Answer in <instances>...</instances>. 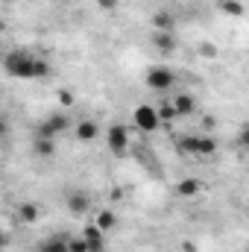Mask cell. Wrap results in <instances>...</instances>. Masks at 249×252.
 Listing matches in <instances>:
<instances>
[{
	"instance_id": "1",
	"label": "cell",
	"mask_w": 249,
	"mask_h": 252,
	"mask_svg": "<svg viewBox=\"0 0 249 252\" xmlns=\"http://www.w3.org/2000/svg\"><path fill=\"white\" fill-rule=\"evenodd\" d=\"M3 70L12 79H47L50 76V62L30 53V50H9L3 56Z\"/></svg>"
},
{
	"instance_id": "2",
	"label": "cell",
	"mask_w": 249,
	"mask_h": 252,
	"mask_svg": "<svg viewBox=\"0 0 249 252\" xmlns=\"http://www.w3.org/2000/svg\"><path fill=\"white\" fill-rule=\"evenodd\" d=\"M176 150L182 156H193V158H208L217 153V141L211 135H179L176 138Z\"/></svg>"
},
{
	"instance_id": "3",
	"label": "cell",
	"mask_w": 249,
	"mask_h": 252,
	"mask_svg": "<svg viewBox=\"0 0 249 252\" xmlns=\"http://www.w3.org/2000/svg\"><path fill=\"white\" fill-rule=\"evenodd\" d=\"M161 115H158V109L156 106H150V103H141V106H135L132 109V126L138 129V132H156V129H161Z\"/></svg>"
},
{
	"instance_id": "4",
	"label": "cell",
	"mask_w": 249,
	"mask_h": 252,
	"mask_svg": "<svg viewBox=\"0 0 249 252\" xmlns=\"http://www.w3.org/2000/svg\"><path fill=\"white\" fill-rule=\"evenodd\" d=\"M129 144H132V138H129V126L112 124L109 129H106V147H109L112 156L124 158L126 153H129Z\"/></svg>"
},
{
	"instance_id": "5",
	"label": "cell",
	"mask_w": 249,
	"mask_h": 252,
	"mask_svg": "<svg viewBox=\"0 0 249 252\" xmlns=\"http://www.w3.org/2000/svg\"><path fill=\"white\" fill-rule=\"evenodd\" d=\"M70 129V118L67 115H62V112H53V115H47L41 124H38V132H35V138H59V135H64Z\"/></svg>"
},
{
	"instance_id": "6",
	"label": "cell",
	"mask_w": 249,
	"mask_h": 252,
	"mask_svg": "<svg viewBox=\"0 0 249 252\" xmlns=\"http://www.w3.org/2000/svg\"><path fill=\"white\" fill-rule=\"evenodd\" d=\"M144 82H147V88H153V91H167V88H173L176 73H173L170 67H164V64H156V67L147 70Z\"/></svg>"
},
{
	"instance_id": "7",
	"label": "cell",
	"mask_w": 249,
	"mask_h": 252,
	"mask_svg": "<svg viewBox=\"0 0 249 252\" xmlns=\"http://www.w3.org/2000/svg\"><path fill=\"white\" fill-rule=\"evenodd\" d=\"M167 106H170L173 118H187V115H193V109H196V100H193V94L179 91L173 100H167Z\"/></svg>"
},
{
	"instance_id": "8",
	"label": "cell",
	"mask_w": 249,
	"mask_h": 252,
	"mask_svg": "<svg viewBox=\"0 0 249 252\" xmlns=\"http://www.w3.org/2000/svg\"><path fill=\"white\" fill-rule=\"evenodd\" d=\"M82 241H85V250L88 252H106V247H109V244H106V232L97 229L94 223L82 229Z\"/></svg>"
},
{
	"instance_id": "9",
	"label": "cell",
	"mask_w": 249,
	"mask_h": 252,
	"mask_svg": "<svg viewBox=\"0 0 249 252\" xmlns=\"http://www.w3.org/2000/svg\"><path fill=\"white\" fill-rule=\"evenodd\" d=\"M64 202H67V211H70V214H76V217H85V214H88V208H91V196H85L82 190L67 193V196H64Z\"/></svg>"
},
{
	"instance_id": "10",
	"label": "cell",
	"mask_w": 249,
	"mask_h": 252,
	"mask_svg": "<svg viewBox=\"0 0 249 252\" xmlns=\"http://www.w3.org/2000/svg\"><path fill=\"white\" fill-rule=\"evenodd\" d=\"M38 217H41L38 202H21V205L15 208V220H18L21 226H32V223H38Z\"/></svg>"
},
{
	"instance_id": "11",
	"label": "cell",
	"mask_w": 249,
	"mask_h": 252,
	"mask_svg": "<svg viewBox=\"0 0 249 252\" xmlns=\"http://www.w3.org/2000/svg\"><path fill=\"white\" fill-rule=\"evenodd\" d=\"M35 252H67V235L56 232V235L44 238V241L35 247Z\"/></svg>"
},
{
	"instance_id": "12",
	"label": "cell",
	"mask_w": 249,
	"mask_h": 252,
	"mask_svg": "<svg viewBox=\"0 0 249 252\" xmlns=\"http://www.w3.org/2000/svg\"><path fill=\"white\" fill-rule=\"evenodd\" d=\"M73 132H76V141H82V144H91V141L100 135V126L94 124V121H79V124L73 126Z\"/></svg>"
},
{
	"instance_id": "13",
	"label": "cell",
	"mask_w": 249,
	"mask_h": 252,
	"mask_svg": "<svg viewBox=\"0 0 249 252\" xmlns=\"http://www.w3.org/2000/svg\"><path fill=\"white\" fill-rule=\"evenodd\" d=\"M153 44L158 53H173L176 50V32H153Z\"/></svg>"
},
{
	"instance_id": "14",
	"label": "cell",
	"mask_w": 249,
	"mask_h": 252,
	"mask_svg": "<svg viewBox=\"0 0 249 252\" xmlns=\"http://www.w3.org/2000/svg\"><path fill=\"white\" fill-rule=\"evenodd\" d=\"M173 27H176V21H173V15L170 12H156L153 15V32H173Z\"/></svg>"
},
{
	"instance_id": "15",
	"label": "cell",
	"mask_w": 249,
	"mask_h": 252,
	"mask_svg": "<svg viewBox=\"0 0 249 252\" xmlns=\"http://www.w3.org/2000/svg\"><path fill=\"white\" fill-rule=\"evenodd\" d=\"M94 226H97V229H103V232H112V229L118 226V214H115V211H109V208H100V211H97V217H94Z\"/></svg>"
},
{
	"instance_id": "16",
	"label": "cell",
	"mask_w": 249,
	"mask_h": 252,
	"mask_svg": "<svg viewBox=\"0 0 249 252\" xmlns=\"http://www.w3.org/2000/svg\"><path fill=\"white\" fill-rule=\"evenodd\" d=\"M176 193L185 196V199H190V196L202 193V182H199V179H182V182L176 185Z\"/></svg>"
},
{
	"instance_id": "17",
	"label": "cell",
	"mask_w": 249,
	"mask_h": 252,
	"mask_svg": "<svg viewBox=\"0 0 249 252\" xmlns=\"http://www.w3.org/2000/svg\"><path fill=\"white\" fill-rule=\"evenodd\" d=\"M35 153L41 158H53L56 156V141L53 138H35Z\"/></svg>"
},
{
	"instance_id": "18",
	"label": "cell",
	"mask_w": 249,
	"mask_h": 252,
	"mask_svg": "<svg viewBox=\"0 0 249 252\" xmlns=\"http://www.w3.org/2000/svg\"><path fill=\"white\" fill-rule=\"evenodd\" d=\"M67 252H88L82 235H67Z\"/></svg>"
},
{
	"instance_id": "19",
	"label": "cell",
	"mask_w": 249,
	"mask_h": 252,
	"mask_svg": "<svg viewBox=\"0 0 249 252\" xmlns=\"http://www.w3.org/2000/svg\"><path fill=\"white\" fill-rule=\"evenodd\" d=\"M223 9H226L232 18H241V15H244V3H241V0H226Z\"/></svg>"
},
{
	"instance_id": "20",
	"label": "cell",
	"mask_w": 249,
	"mask_h": 252,
	"mask_svg": "<svg viewBox=\"0 0 249 252\" xmlns=\"http://www.w3.org/2000/svg\"><path fill=\"white\" fill-rule=\"evenodd\" d=\"M97 6H100V9H106V12H115V9L121 6V0H97Z\"/></svg>"
},
{
	"instance_id": "21",
	"label": "cell",
	"mask_w": 249,
	"mask_h": 252,
	"mask_svg": "<svg viewBox=\"0 0 249 252\" xmlns=\"http://www.w3.org/2000/svg\"><path fill=\"white\" fill-rule=\"evenodd\" d=\"M59 103L62 106H73V94L70 91H59Z\"/></svg>"
},
{
	"instance_id": "22",
	"label": "cell",
	"mask_w": 249,
	"mask_h": 252,
	"mask_svg": "<svg viewBox=\"0 0 249 252\" xmlns=\"http://www.w3.org/2000/svg\"><path fill=\"white\" fill-rule=\"evenodd\" d=\"M6 244H9V238H6V232H3V226H0V250H6Z\"/></svg>"
},
{
	"instance_id": "23",
	"label": "cell",
	"mask_w": 249,
	"mask_h": 252,
	"mask_svg": "<svg viewBox=\"0 0 249 252\" xmlns=\"http://www.w3.org/2000/svg\"><path fill=\"white\" fill-rule=\"evenodd\" d=\"M182 250H185V252H196V247H193V244H185Z\"/></svg>"
},
{
	"instance_id": "24",
	"label": "cell",
	"mask_w": 249,
	"mask_h": 252,
	"mask_svg": "<svg viewBox=\"0 0 249 252\" xmlns=\"http://www.w3.org/2000/svg\"><path fill=\"white\" fill-rule=\"evenodd\" d=\"M3 132H6V121H3V118H0V135H3Z\"/></svg>"
},
{
	"instance_id": "25",
	"label": "cell",
	"mask_w": 249,
	"mask_h": 252,
	"mask_svg": "<svg viewBox=\"0 0 249 252\" xmlns=\"http://www.w3.org/2000/svg\"><path fill=\"white\" fill-rule=\"evenodd\" d=\"M0 252H3V250H0Z\"/></svg>"
}]
</instances>
